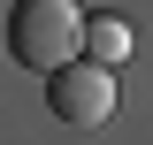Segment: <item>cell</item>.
Segmentation results:
<instances>
[{
  "label": "cell",
  "instance_id": "obj_1",
  "mask_svg": "<svg viewBox=\"0 0 153 145\" xmlns=\"http://www.w3.org/2000/svg\"><path fill=\"white\" fill-rule=\"evenodd\" d=\"M76 46H84V8L76 0H16V16H8V54L23 69H69Z\"/></svg>",
  "mask_w": 153,
  "mask_h": 145
},
{
  "label": "cell",
  "instance_id": "obj_2",
  "mask_svg": "<svg viewBox=\"0 0 153 145\" xmlns=\"http://www.w3.org/2000/svg\"><path fill=\"white\" fill-rule=\"evenodd\" d=\"M46 107L69 130H100L115 115V69H92V61H69V69L46 76Z\"/></svg>",
  "mask_w": 153,
  "mask_h": 145
},
{
  "label": "cell",
  "instance_id": "obj_3",
  "mask_svg": "<svg viewBox=\"0 0 153 145\" xmlns=\"http://www.w3.org/2000/svg\"><path fill=\"white\" fill-rule=\"evenodd\" d=\"M130 23L123 16H84V46H76V61H92V69H115V61H130Z\"/></svg>",
  "mask_w": 153,
  "mask_h": 145
}]
</instances>
